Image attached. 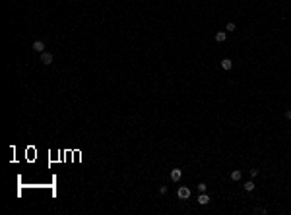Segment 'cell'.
<instances>
[{
  "instance_id": "cell-1",
  "label": "cell",
  "mask_w": 291,
  "mask_h": 215,
  "mask_svg": "<svg viewBox=\"0 0 291 215\" xmlns=\"http://www.w3.org/2000/svg\"><path fill=\"white\" fill-rule=\"evenodd\" d=\"M177 196H179L181 200H188V198H190V188H186V186H181V188L177 190Z\"/></svg>"
},
{
  "instance_id": "cell-2",
  "label": "cell",
  "mask_w": 291,
  "mask_h": 215,
  "mask_svg": "<svg viewBox=\"0 0 291 215\" xmlns=\"http://www.w3.org/2000/svg\"><path fill=\"white\" fill-rule=\"evenodd\" d=\"M52 58H54V56H52V52H41V62H43V64H45V66H49V64H52Z\"/></svg>"
},
{
  "instance_id": "cell-3",
  "label": "cell",
  "mask_w": 291,
  "mask_h": 215,
  "mask_svg": "<svg viewBox=\"0 0 291 215\" xmlns=\"http://www.w3.org/2000/svg\"><path fill=\"white\" fill-rule=\"evenodd\" d=\"M181 176H182V170L181 169H173V170H171V180H173V182H179V180H181Z\"/></svg>"
},
{
  "instance_id": "cell-4",
  "label": "cell",
  "mask_w": 291,
  "mask_h": 215,
  "mask_svg": "<svg viewBox=\"0 0 291 215\" xmlns=\"http://www.w3.org/2000/svg\"><path fill=\"white\" fill-rule=\"evenodd\" d=\"M31 49H33L35 52H45V43H43V41H35Z\"/></svg>"
},
{
  "instance_id": "cell-5",
  "label": "cell",
  "mask_w": 291,
  "mask_h": 215,
  "mask_svg": "<svg viewBox=\"0 0 291 215\" xmlns=\"http://www.w3.org/2000/svg\"><path fill=\"white\" fill-rule=\"evenodd\" d=\"M198 203H200V205H208V203H210V196H208L206 192H202V194L198 196Z\"/></svg>"
},
{
  "instance_id": "cell-6",
  "label": "cell",
  "mask_w": 291,
  "mask_h": 215,
  "mask_svg": "<svg viewBox=\"0 0 291 215\" xmlns=\"http://www.w3.org/2000/svg\"><path fill=\"white\" fill-rule=\"evenodd\" d=\"M221 68H223V70H231V68H233V62H231L229 58H223V60H221Z\"/></svg>"
},
{
  "instance_id": "cell-7",
  "label": "cell",
  "mask_w": 291,
  "mask_h": 215,
  "mask_svg": "<svg viewBox=\"0 0 291 215\" xmlns=\"http://www.w3.org/2000/svg\"><path fill=\"white\" fill-rule=\"evenodd\" d=\"M225 37H227L225 31H217V33H215V41H217V43H223V41H225Z\"/></svg>"
},
{
  "instance_id": "cell-8",
  "label": "cell",
  "mask_w": 291,
  "mask_h": 215,
  "mask_svg": "<svg viewBox=\"0 0 291 215\" xmlns=\"http://www.w3.org/2000/svg\"><path fill=\"white\" fill-rule=\"evenodd\" d=\"M241 176H243V173H241V170H231V180H235V182H237V180H241Z\"/></svg>"
},
{
  "instance_id": "cell-9",
  "label": "cell",
  "mask_w": 291,
  "mask_h": 215,
  "mask_svg": "<svg viewBox=\"0 0 291 215\" xmlns=\"http://www.w3.org/2000/svg\"><path fill=\"white\" fill-rule=\"evenodd\" d=\"M256 188V184L252 182V180H248V182H245V192H252V190Z\"/></svg>"
},
{
  "instance_id": "cell-10",
  "label": "cell",
  "mask_w": 291,
  "mask_h": 215,
  "mask_svg": "<svg viewBox=\"0 0 291 215\" xmlns=\"http://www.w3.org/2000/svg\"><path fill=\"white\" fill-rule=\"evenodd\" d=\"M225 29H227V31H235V29H237V25H235L233 21H229V23H227V27H225Z\"/></svg>"
},
{
  "instance_id": "cell-11",
  "label": "cell",
  "mask_w": 291,
  "mask_h": 215,
  "mask_svg": "<svg viewBox=\"0 0 291 215\" xmlns=\"http://www.w3.org/2000/svg\"><path fill=\"white\" fill-rule=\"evenodd\" d=\"M206 190H208V186H206L204 182H200V184H198V192H200V194H202V192H206Z\"/></svg>"
},
{
  "instance_id": "cell-12",
  "label": "cell",
  "mask_w": 291,
  "mask_h": 215,
  "mask_svg": "<svg viewBox=\"0 0 291 215\" xmlns=\"http://www.w3.org/2000/svg\"><path fill=\"white\" fill-rule=\"evenodd\" d=\"M250 176L254 178V176H258V169H250Z\"/></svg>"
},
{
  "instance_id": "cell-13",
  "label": "cell",
  "mask_w": 291,
  "mask_h": 215,
  "mask_svg": "<svg viewBox=\"0 0 291 215\" xmlns=\"http://www.w3.org/2000/svg\"><path fill=\"white\" fill-rule=\"evenodd\" d=\"M159 194H167V186H159Z\"/></svg>"
},
{
  "instance_id": "cell-14",
  "label": "cell",
  "mask_w": 291,
  "mask_h": 215,
  "mask_svg": "<svg viewBox=\"0 0 291 215\" xmlns=\"http://www.w3.org/2000/svg\"><path fill=\"white\" fill-rule=\"evenodd\" d=\"M285 118H289V120H291V109H287V111H285Z\"/></svg>"
}]
</instances>
